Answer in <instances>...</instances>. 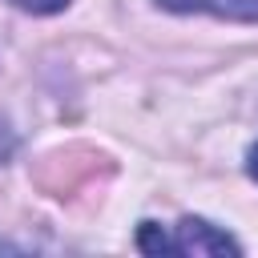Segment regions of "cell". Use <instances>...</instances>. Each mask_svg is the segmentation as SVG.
Masks as SVG:
<instances>
[{"label": "cell", "mask_w": 258, "mask_h": 258, "mask_svg": "<svg viewBox=\"0 0 258 258\" xmlns=\"http://www.w3.org/2000/svg\"><path fill=\"white\" fill-rule=\"evenodd\" d=\"M169 254H242V246L202 218H181L177 234L169 238Z\"/></svg>", "instance_id": "cell-1"}, {"label": "cell", "mask_w": 258, "mask_h": 258, "mask_svg": "<svg viewBox=\"0 0 258 258\" xmlns=\"http://www.w3.org/2000/svg\"><path fill=\"white\" fill-rule=\"evenodd\" d=\"M169 12H210L222 20H242V24H258V0H157Z\"/></svg>", "instance_id": "cell-2"}, {"label": "cell", "mask_w": 258, "mask_h": 258, "mask_svg": "<svg viewBox=\"0 0 258 258\" xmlns=\"http://www.w3.org/2000/svg\"><path fill=\"white\" fill-rule=\"evenodd\" d=\"M8 4H16L24 12H36V16H48V12H60L69 0H8Z\"/></svg>", "instance_id": "cell-3"}, {"label": "cell", "mask_w": 258, "mask_h": 258, "mask_svg": "<svg viewBox=\"0 0 258 258\" xmlns=\"http://www.w3.org/2000/svg\"><path fill=\"white\" fill-rule=\"evenodd\" d=\"M246 169H250V177H254V181H258V145H254V149H250V161H246Z\"/></svg>", "instance_id": "cell-4"}]
</instances>
